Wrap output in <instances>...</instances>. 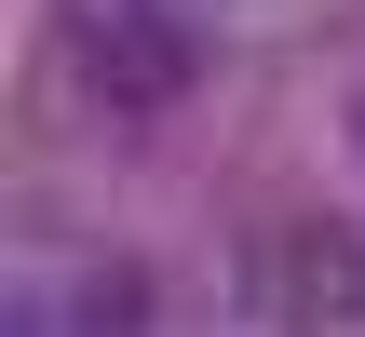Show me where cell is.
Instances as JSON below:
<instances>
[{"instance_id":"277c9868","label":"cell","mask_w":365,"mask_h":337,"mask_svg":"<svg viewBox=\"0 0 365 337\" xmlns=\"http://www.w3.org/2000/svg\"><path fill=\"white\" fill-rule=\"evenodd\" d=\"M352 135H365V108H352Z\"/></svg>"},{"instance_id":"3957f363","label":"cell","mask_w":365,"mask_h":337,"mask_svg":"<svg viewBox=\"0 0 365 337\" xmlns=\"http://www.w3.org/2000/svg\"><path fill=\"white\" fill-rule=\"evenodd\" d=\"M0 337H163V324H149V284L135 270H54V284L14 297Z\"/></svg>"},{"instance_id":"7a4b0ae2","label":"cell","mask_w":365,"mask_h":337,"mask_svg":"<svg viewBox=\"0 0 365 337\" xmlns=\"http://www.w3.org/2000/svg\"><path fill=\"white\" fill-rule=\"evenodd\" d=\"M244 311L271 337H325V324H365V243L352 230H257L244 243Z\"/></svg>"},{"instance_id":"6da1fadb","label":"cell","mask_w":365,"mask_h":337,"mask_svg":"<svg viewBox=\"0 0 365 337\" xmlns=\"http://www.w3.org/2000/svg\"><path fill=\"white\" fill-rule=\"evenodd\" d=\"M81 81H95L122 122L176 108V95L203 81V27H190V0H95V14H81Z\"/></svg>"}]
</instances>
